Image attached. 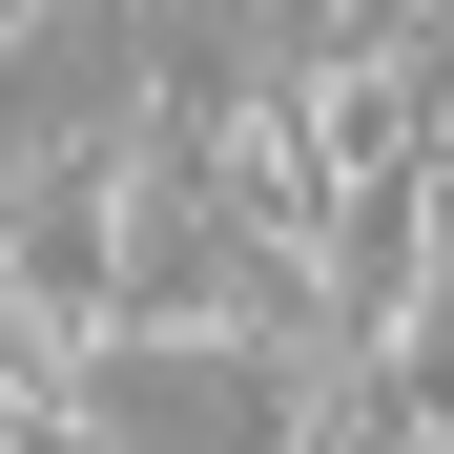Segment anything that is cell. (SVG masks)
Segmentation results:
<instances>
[{
  "instance_id": "cell-1",
  "label": "cell",
  "mask_w": 454,
  "mask_h": 454,
  "mask_svg": "<svg viewBox=\"0 0 454 454\" xmlns=\"http://www.w3.org/2000/svg\"><path fill=\"white\" fill-rule=\"evenodd\" d=\"M331 413V351L289 331H104L62 351V434L83 454H289Z\"/></svg>"
},
{
  "instance_id": "cell-2",
  "label": "cell",
  "mask_w": 454,
  "mask_h": 454,
  "mask_svg": "<svg viewBox=\"0 0 454 454\" xmlns=\"http://www.w3.org/2000/svg\"><path fill=\"white\" fill-rule=\"evenodd\" d=\"M21 42H42V0H0V62H21Z\"/></svg>"
}]
</instances>
